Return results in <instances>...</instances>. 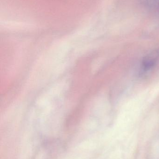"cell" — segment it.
I'll return each mask as SVG.
<instances>
[{"instance_id":"7a4b0ae2","label":"cell","mask_w":159,"mask_h":159,"mask_svg":"<svg viewBox=\"0 0 159 159\" xmlns=\"http://www.w3.org/2000/svg\"><path fill=\"white\" fill-rule=\"evenodd\" d=\"M140 4L152 13L159 15V0H139Z\"/></svg>"},{"instance_id":"6da1fadb","label":"cell","mask_w":159,"mask_h":159,"mask_svg":"<svg viewBox=\"0 0 159 159\" xmlns=\"http://www.w3.org/2000/svg\"><path fill=\"white\" fill-rule=\"evenodd\" d=\"M159 57V52L154 51L147 55L144 58L142 63L143 69L145 71L152 69L157 61Z\"/></svg>"}]
</instances>
